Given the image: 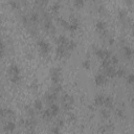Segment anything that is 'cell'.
<instances>
[{
    "instance_id": "6da1fadb",
    "label": "cell",
    "mask_w": 134,
    "mask_h": 134,
    "mask_svg": "<svg viewBox=\"0 0 134 134\" xmlns=\"http://www.w3.org/2000/svg\"><path fill=\"white\" fill-rule=\"evenodd\" d=\"M60 76H61V70L59 68H52L50 70V80H52L54 85H58L60 82Z\"/></svg>"
},
{
    "instance_id": "7a4b0ae2",
    "label": "cell",
    "mask_w": 134,
    "mask_h": 134,
    "mask_svg": "<svg viewBox=\"0 0 134 134\" xmlns=\"http://www.w3.org/2000/svg\"><path fill=\"white\" fill-rule=\"evenodd\" d=\"M38 46H39V48H40L41 53L44 54H48L49 49H50L49 44H48V43H47L46 41H44V40H40V41H39V42H38Z\"/></svg>"
},
{
    "instance_id": "3957f363",
    "label": "cell",
    "mask_w": 134,
    "mask_h": 134,
    "mask_svg": "<svg viewBox=\"0 0 134 134\" xmlns=\"http://www.w3.org/2000/svg\"><path fill=\"white\" fill-rule=\"evenodd\" d=\"M9 74L11 77H16V76H20V68L17 64H12L9 67Z\"/></svg>"
},
{
    "instance_id": "277c9868",
    "label": "cell",
    "mask_w": 134,
    "mask_h": 134,
    "mask_svg": "<svg viewBox=\"0 0 134 134\" xmlns=\"http://www.w3.org/2000/svg\"><path fill=\"white\" fill-rule=\"evenodd\" d=\"M78 27H79V20L77 18H72V21H71V23H69L67 29L69 31H76L78 29Z\"/></svg>"
},
{
    "instance_id": "5b68a950",
    "label": "cell",
    "mask_w": 134,
    "mask_h": 134,
    "mask_svg": "<svg viewBox=\"0 0 134 134\" xmlns=\"http://www.w3.org/2000/svg\"><path fill=\"white\" fill-rule=\"evenodd\" d=\"M94 81H95V84L101 86V85H104L106 83V77L104 76V74L102 73H98L95 76V79H94Z\"/></svg>"
},
{
    "instance_id": "8992f818",
    "label": "cell",
    "mask_w": 134,
    "mask_h": 134,
    "mask_svg": "<svg viewBox=\"0 0 134 134\" xmlns=\"http://www.w3.org/2000/svg\"><path fill=\"white\" fill-rule=\"evenodd\" d=\"M123 52H124L125 57L127 58V59H131L132 56H133V54H134V52L132 50V48H130L129 46H124V47H123Z\"/></svg>"
},
{
    "instance_id": "52a82bcc",
    "label": "cell",
    "mask_w": 134,
    "mask_h": 134,
    "mask_svg": "<svg viewBox=\"0 0 134 134\" xmlns=\"http://www.w3.org/2000/svg\"><path fill=\"white\" fill-rule=\"evenodd\" d=\"M49 110H50V113H52L53 117H54V116H57L58 114H59V111H60V108H59V106H58L57 104H52V105H50Z\"/></svg>"
},
{
    "instance_id": "ba28073f",
    "label": "cell",
    "mask_w": 134,
    "mask_h": 134,
    "mask_svg": "<svg viewBox=\"0 0 134 134\" xmlns=\"http://www.w3.org/2000/svg\"><path fill=\"white\" fill-rule=\"evenodd\" d=\"M15 129H16V124L14 121H7L4 126V130L6 132H13Z\"/></svg>"
},
{
    "instance_id": "9c48e42d",
    "label": "cell",
    "mask_w": 134,
    "mask_h": 134,
    "mask_svg": "<svg viewBox=\"0 0 134 134\" xmlns=\"http://www.w3.org/2000/svg\"><path fill=\"white\" fill-rule=\"evenodd\" d=\"M95 54H96L97 58L102 59V60H105V59H106V54H107V50L97 48V49L95 50Z\"/></svg>"
},
{
    "instance_id": "30bf717a",
    "label": "cell",
    "mask_w": 134,
    "mask_h": 134,
    "mask_svg": "<svg viewBox=\"0 0 134 134\" xmlns=\"http://www.w3.org/2000/svg\"><path fill=\"white\" fill-rule=\"evenodd\" d=\"M106 76H108L109 78H114L116 77V70L113 67H108L106 69Z\"/></svg>"
},
{
    "instance_id": "8fae6325",
    "label": "cell",
    "mask_w": 134,
    "mask_h": 134,
    "mask_svg": "<svg viewBox=\"0 0 134 134\" xmlns=\"http://www.w3.org/2000/svg\"><path fill=\"white\" fill-rule=\"evenodd\" d=\"M57 42H58L60 45H62V46L65 47V46L67 45V43H68L69 41L67 40V38H66L65 36H59L58 39H57Z\"/></svg>"
},
{
    "instance_id": "7c38bea8",
    "label": "cell",
    "mask_w": 134,
    "mask_h": 134,
    "mask_svg": "<svg viewBox=\"0 0 134 134\" xmlns=\"http://www.w3.org/2000/svg\"><path fill=\"white\" fill-rule=\"evenodd\" d=\"M104 102H105V96L103 95H97L95 98H94V104H95L96 106H102L104 105Z\"/></svg>"
},
{
    "instance_id": "4fadbf2b",
    "label": "cell",
    "mask_w": 134,
    "mask_h": 134,
    "mask_svg": "<svg viewBox=\"0 0 134 134\" xmlns=\"http://www.w3.org/2000/svg\"><path fill=\"white\" fill-rule=\"evenodd\" d=\"M57 54L59 57H64L66 54V48L62 45H59L58 48H57Z\"/></svg>"
},
{
    "instance_id": "5bb4252c",
    "label": "cell",
    "mask_w": 134,
    "mask_h": 134,
    "mask_svg": "<svg viewBox=\"0 0 134 134\" xmlns=\"http://www.w3.org/2000/svg\"><path fill=\"white\" fill-rule=\"evenodd\" d=\"M1 113H2V116L3 117H5V116L11 117V116H14V114H15L12 109H2Z\"/></svg>"
},
{
    "instance_id": "9a60e30c",
    "label": "cell",
    "mask_w": 134,
    "mask_h": 134,
    "mask_svg": "<svg viewBox=\"0 0 134 134\" xmlns=\"http://www.w3.org/2000/svg\"><path fill=\"white\" fill-rule=\"evenodd\" d=\"M57 97H58V95H57V93H54V92H49L48 94L46 95V101L47 102H54L57 100Z\"/></svg>"
},
{
    "instance_id": "2e32d148",
    "label": "cell",
    "mask_w": 134,
    "mask_h": 134,
    "mask_svg": "<svg viewBox=\"0 0 134 134\" xmlns=\"http://www.w3.org/2000/svg\"><path fill=\"white\" fill-rule=\"evenodd\" d=\"M104 105H105L107 108H112V107H113V100H112V97H111V96L105 97Z\"/></svg>"
},
{
    "instance_id": "e0dca14e",
    "label": "cell",
    "mask_w": 134,
    "mask_h": 134,
    "mask_svg": "<svg viewBox=\"0 0 134 134\" xmlns=\"http://www.w3.org/2000/svg\"><path fill=\"white\" fill-rule=\"evenodd\" d=\"M105 25H106L105 22L102 21V20H100V21L96 22L95 27H96V29H97L98 31H104V30H105Z\"/></svg>"
},
{
    "instance_id": "ac0fdd59",
    "label": "cell",
    "mask_w": 134,
    "mask_h": 134,
    "mask_svg": "<svg viewBox=\"0 0 134 134\" xmlns=\"http://www.w3.org/2000/svg\"><path fill=\"white\" fill-rule=\"evenodd\" d=\"M34 108L36 110H38V111H41L42 108H43L42 102L40 100H36V101H35V103H34Z\"/></svg>"
},
{
    "instance_id": "d6986e66",
    "label": "cell",
    "mask_w": 134,
    "mask_h": 134,
    "mask_svg": "<svg viewBox=\"0 0 134 134\" xmlns=\"http://www.w3.org/2000/svg\"><path fill=\"white\" fill-rule=\"evenodd\" d=\"M30 21L34 22V23H36V22L39 21V15H38V13H36V12H33V13L30 14Z\"/></svg>"
},
{
    "instance_id": "ffe728a7",
    "label": "cell",
    "mask_w": 134,
    "mask_h": 134,
    "mask_svg": "<svg viewBox=\"0 0 134 134\" xmlns=\"http://www.w3.org/2000/svg\"><path fill=\"white\" fill-rule=\"evenodd\" d=\"M76 46H77L76 42H73V41H69L68 43H67V45L65 46V48H66V50H67V49H68V50H72L73 48H76Z\"/></svg>"
},
{
    "instance_id": "44dd1931",
    "label": "cell",
    "mask_w": 134,
    "mask_h": 134,
    "mask_svg": "<svg viewBox=\"0 0 134 134\" xmlns=\"http://www.w3.org/2000/svg\"><path fill=\"white\" fill-rule=\"evenodd\" d=\"M82 66H83V68H85V69H89L90 67H91V62H90V60H84L82 63Z\"/></svg>"
},
{
    "instance_id": "7402d4cb",
    "label": "cell",
    "mask_w": 134,
    "mask_h": 134,
    "mask_svg": "<svg viewBox=\"0 0 134 134\" xmlns=\"http://www.w3.org/2000/svg\"><path fill=\"white\" fill-rule=\"evenodd\" d=\"M43 119H45V120H48V119H50V117H53V115H52V113H50V110L49 109H47V110H45L44 112H43Z\"/></svg>"
},
{
    "instance_id": "603a6c76",
    "label": "cell",
    "mask_w": 134,
    "mask_h": 134,
    "mask_svg": "<svg viewBox=\"0 0 134 134\" xmlns=\"http://www.w3.org/2000/svg\"><path fill=\"white\" fill-rule=\"evenodd\" d=\"M60 3L59 2H56V3H54L53 6H52V11L54 12V13H58L59 10H60Z\"/></svg>"
},
{
    "instance_id": "cb8c5ba5",
    "label": "cell",
    "mask_w": 134,
    "mask_h": 134,
    "mask_svg": "<svg viewBox=\"0 0 134 134\" xmlns=\"http://www.w3.org/2000/svg\"><path fill=\"white\" fill-rule=\"evenodd\" d=\"M101 114H102V116H103L104 119H108V117L110 116V113H109V110L108 109L101 110Z\"/></svg>"
},
{
    "instance_id": "d4e9b609",
    "label": "cell",
    "mask_w": 134,
    "mask_h": 134,
    "mask_svg": "<svg viewBox=\"0 0 134 134\" xmlns=\"http://www.w3.org/2000/svg\"><path fill=\"white\" fill-rule=\"evenodd\" d=\"M21 81V77L20 76H16V77H11V82L14 84H18Z\"/></svg>"
},
{
    "instance_id": "484cf974",
    "label": "cell",
    "mask_w": 134,
    "mask_h": 134,
    "mask_svg": "<svg viewBox=\"0 0 134 134\" xmlns=\"http://www.w3.org/2000/svg\"><path fill=\"white\" fill-rule=\"evenodd\" d=\"M126 76V71L124 69H117L116 70V77H119V78H123V77H125Z\"/></svg>"
},
{
    "instance_id": "4316f807",
    "label": "cell",
    "mask_w": 134,
    "mask_h": 134,
    "mask_svg": "<svg viewBox=\"0 0 134 134\" xmlns=\"http://www.w3.org/2000/svg\"><path fill=\"white\" fill-rule=\"evenodd\" d=\"M50 133L52 134H60V127H58V126H54V127L50 129Z\"/></svg>"
},
{
    "instance_id": "83f0119b",
    "label": "cell",
    "mask_w": 134,
    "mask_h": 134,
    "mask_svg": "<svg viewBox=\"0 0 134 134\" xmlns=\"http://www.w3.org/2000/svg\"><path fill=\"white\" fill-rule=\"evenodd\" d=\"M127 83L128 84H133L134 83V73H130L127 76Z\"/></svg>"
},
{
    "instance_id": "f1b7e54d",
    "label": "cell",
    "mask_w": 134,
    "mask_h": 134,
    "mask_svg": "<svg viewBox=\"0 0 134 134\" xmlns=\"http://www.w3.org/2000/svg\"><path fill=\"white\" fill-rule=\"evenodd\" d=\"M102 67H104L105 69H107L108 67H110V60H108V59L103 60V62H102Z\"/></svg>"
},
{
    "instance_id": "f546056e",
    "label": "cell",
    "mask_w": 134,
    "mask_h": 134,
    "mask_svg": "<svg viewBox=\"0 0 134 134\" xmlns=\"http://www.w3.org/2000/svg\"><path fill=\"white\" fill-rule=\"evenodd\" d=\"M62 90V86L61 85H54V90H53V92H54V93H58V92H60Z\"/></svg>"
},
{
    "instance_id": "4dcf8cb0",
    "label": "cell",
    "mask_w": 134,
    "mask_h": 134,
    "mask_svg": "<svg viewBox=\"0 0 134 134\" xmlns=\"http://www.w3.org/2000/svg\"><path fill=\"white\" fill-rule=\"evenodd\" d=\"M116 115L121 117V119H124V116H125V114H124V111L121 109H117L116 110Z\"/></svg>"
},
{
    "instance_id": "1f68e13d",
    "label": "cell",
    "mask_w": 134,
    "mask_h": 134,
    "mask_svg": "<svg viewBox=\"0 0 134 134\" xmlns=\"http://www.w3.org/2000/svg\"><path fill=\"white\" fill-rule=\"evenodd\" d=\"M126 16H127V13H126V11H120V13H119V17L120 19H125L126 18Z\"/></svg>"
},
{
    "instance_id": "d6a6232c",
    "label": "cell",
    "mask_w": 134,
    "mask_h": 134,
    "mask_svg": "<svg viewBox=\"0 0 134 134\" xmlns=\"http://www.w3.org/2000/svg\"><path fill=\"white\" fill-rule=\"evenodd\" d=\"M34 109H35V108L27 107V112H28V114H29L30 117H34V115H35V110H34Z\"/></svg>"
},
{
    "instance_id": "836d02e7",
    "label": "cell",
    "mask_w": 134,
    "mask_h": 134,
    "mask_svg": "<svg viewBox=\"0 0 134 134\" xmlns=\"http://www.w3.org/2000/svg\"><path fill=\"white\" fill-rule=\"evenodd\" d=\"M110 61H111L113 64H117V63H119V58H117V56H112L111 59H110Z\"/></svg>"
},
{
    "instance_id": "e575fe53",
    "label": "cell",
    "mask_w": 134,
    "mask_h": 134,
    "mask_svg": "<svg viewBox=\"0 0 134 134\" xmlns=\"http://www.w3.org/2000/svg\"><path fill=\"white\" fill-rule=\"evenodd\" d=\"M73 3H74V5H77V6H82L84 4V1H83V0H76Z\"/></svg>"
},
{
    "instance_id": "d590c367",
    "label": "cell",
    "mask_w": 134,
    "mask_h": 134,
    "mask_svg": "<svg viewBox=\"0 0 134 134\" xmlns=\"http://www.w3.org/2000/svg\"><path fill=\"white\" fill-rule=\"evenodd\" d=\"M107 130H108V128H107V125H106V126H102V127H100L98 131L102 132V133H105L106 131H107Z\"/></svg>"
},
{
    "instance_id": "8d00e7d4",
    "label": "cell",
    "mask_w": 134,
    "mask_h": 134,
    "mask_svg": "<svg viewBox=\"0 0 134 134\" xmlns=\"http://www.w3.org/2000/svg\"><path fill=\"white\" fill-rule=\"evenodd\" d=\"M10 4H11L12 6H13L14 9H17V7L19 6V3H18V2H16V1H11V2H10Z\"/></svg>"
},
{
    "instance_id": "74e56055",
    "label": "cell",
    "mask_w": 134,
    "mask_h": 134,
    "mask_svg": "<svg viewBox=\"0 0 134 134\" xmlns=\"http://www.w3.org/2000/svg\"><path fill=\"white\" fill-rule=\"evenodd\" d=\"M56 126H58V127H60V128L63 127V126H64V121H63V120H59Z\"/></svg>"
},
{
    "instance_id": "f35d334b",
    "label": "cell",
    "mask_w": 134,
    "mask_h": 134,
    "mask_svg": "<svg viewBox=\"0 0 134 134\" xmlns=\"http://www.w3.org/2000/svg\"><path fill=\"white\" fill-rule=\"evenodd\" d=\"M109 44H110V45H113V44H114V39H113V38H110V39H109Z\"/></svg>"
},
{
    "instance_id": "ab89813d",
    "label": "cell",
    "mask_w": 134,
    "mask_h": 134,
    "mask_svg": "<svg viewBox=\"0 0 134 134\" xmlns=\"http://www.w3.org/2000/svg\"><path fill=\"white\" fill-rule=\"evenodd\" d=\"M22 21H23V23H27V18H26V16H22Z\"/></svg>"
},
{
    "instance_id": "60d3db41",
    "label": "cell",
    "mask_w": 134,
    "mask_h": 134,
    "mask_svg": "<svg viewBox=\"0 0 134 134\" xmlns=\"http://www.w3.org/2000/svg\"><path fill=\"white\" fill-rule=\"evenodd\" d=\"M70 120H76V115H74V114H70Z\"/></svg>"
},
{
    "instance_id": "b9f144b4",
    "label": "cell",
    "mask_w": 134,
    "mask_h": 134,
    "mask_svg": "<svg viewBox=\"0 0 134 134\" xmlns=\"http://www.w3.org/2000/svg\"><path fill=\"white\" fill-rule=\"evenodd\" d=\"M131 104L134 106V97H132V98H131Z\"/></svg>"
},
{
    "instance_id": "7bdbcfd3",
    "label": "cell",
    "mask_w": 134,
    "mask_h": 134,
    "mask_svg": "<svg viewBox=\"0 0 134 134\" xmlns=\"http://www.w3.org/2000/svg\"><path fill=\"white\" fill-rule=\"evenodd\" d=\"M132 28H133V30H134V23H133V25H132Z\"/></svg>"
},
{
    "instance_id": "ee69618b",
    "label": "cell",
    "mask_w": 134,
    "mask_h": 134,
    "mask_svg": "<svg viewBox=\"0 0 134 134\" xmlns=\"http://www.w3.org/2000/svg\"><path fill=\"white\" fill-rule=\"evenodd\" d=\"M133 91H134V87H133Z\"/></svg>"
}]
</instances>
